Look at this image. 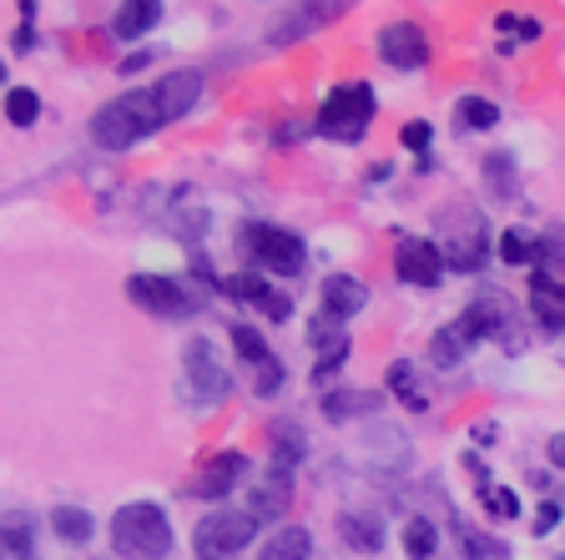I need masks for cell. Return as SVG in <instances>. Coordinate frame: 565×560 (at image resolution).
<instances>
[{
	"label": "cell",
	"mask_w": 565,
	"mask_h": 560,
	"mask_svg": "<svg viewBox=\"0 0 565 560\" xmlns=\"http://www.w3.org/2000/svg\"><path fill=\"white\" fill-rule=\"evenodd\" d=\"M162 121H167V112H162V102H157V92H127V96H117V102H106L92 117V137L102 141L106 152H127L131 141L152 137Z\"/></svg>",
	"instance_id": "cell-1"
},
{
	"label": "cell",
	"mask_w": 565,
	"mask_h": 560,
	"mask_svg": "<svg viewBox=\"0 0 565 560\" xmlns=\"http://www.w3.org/2000/svg\"><path fill=\"white\" fill-rule=\"evenodd\" d=\"M111 540H117L121 556H141V560H157L172 550V520H167L162 505L152 500H131L111 515Z\"/></svg>",
	"instance_id": "cell-2"
},
{
	"label": "cell",
	"mask_w": 565,
	"mask_h": 560,
	"mask_svg": "<svg viewBox=\"0 0 565 560\" xmlns=\"http://www.w3.org/2000/svg\"><path fill=\"white\" fill-rule=\"evenodd\" d=\"M374 121V92L364 82H343L323 96L318 106V131L323 137H339V141H359Z\"/></svg>",
	"instance_id": "cell-3"
},
{
	"label": "cell",
	"mask_w": 565,
	"mask_h": 560,
	"mask_svg": "<svg viewBox=\"0 0 565 560\" xmlns=\"http://www.w3.org/2000/svg\"><path fill=\"white\" fill-rule=\"evenodd\" d=\"M494 308H500V298H490V304H470L449 328H439L435 344H429V353H435L439 369H455V363L465 359V349H475L480 339L500 334V318L505 314H494Z\"/></svg>",
	"instance_id": "cell-4"
},
{
	"label": "cell",
	"mask_w": 565,
	"mask_h": 560,
	"mask_svg": "<svg viewBox=\"0 0 565 560\" xmlns=\"http://www.w3.org/2000/svg\"><path fill=\"white\" fill-rule=\"evenodd\" d=\"M253 536H258V520H253L247 510H217V515H202L198 520L192 546H198V560H227V556H237Z\"/></svg>",
	"instance_id": "cell-5"
},
{
	"label": "cell",
	"mask_w": 565,
	"mask_h": 560,
	"mask_svg": "<svg viewBox=\"0 0 565 560\" xmlns=\"http://www.w3.org/2000/svg\"><path fill=\"white\" fill-rule=\"evenodd\" d=\"M243 243L268 273H282V278L303 273V237L298 233H282V228H273V222H247Z\"/></svg>",
	"instance_id": "cell-6"
},
{
	"label": "cell",
	"mask_w": 565,
	"mask_h": 560,
	"mask_svg": "<svg viewBox=\"0 0 565 560\" xmlns=\"http://www.w3.org/2000/svg\"><path fill=\"white\" fill-rule=\"evenodd\" d=\"M379 56L394 71H419L424 61H429V35L414 21H388L384 31H379Z\"/></svg>",
	"instance_id": "cell-7"
},
{
	"label": "cell",
	"mask_w": 565,
	"mask_h": 560,
	"mask_svg": "<svg viewBox=\"0 0 565 560\" xmlns=\"http://www.w3.org/2000/svg\"><path fill=\"white\" fill-rule=\"evenodd\" d=\"M445 257H439L435 243H424V237H404L399 253H394V278L399 283H414V288H435L445 278Z\"/></svg>",
	"instance_id": "cell-8"
},
{
	"label": "cell",
	"mask_w": 565,
	"mask_h": 560,
	"mask_svg": "<svg viewBox=\"0 0 565 560\" xmlns=\"http://www.w3.org/2000/svg\"><path fill=\"white\" fill-rule=\"evenodd\" d=\"M127 293L137 298L147 314H162V318H188L192 314V298L182 288H177L172 278H157V273H137V278L127 283Z\"/></svg>",
	"instance_id": "cell-9"
},
{
	"label": "cell",
	"mask_w": 565,
	"mask_h": 560,
	"mask_svg": "<svg viewBox=\"0 0 565 560\" xmlns=\"http://www.w3.org/2000/svg\"><path fill=\"white\" fill-rule=\"evenodd\" d=\"M233 349L243 353V363H253V369H258V384H253V389L268 399L273 389L282 384V363L273 359V349L263 344V334L253 324H233Z\"/></svg>",
	"instance_id": "cell-10"
},
{
	"label": "cell",
	"mask_w": 565,
	"mask_h": 560,
	"mask_svg": "<svg viewBox=\"0 0 565 560\" xmlns=\"http://www.w3.org/2000/svg\"><path fill=\"white\" fill-rule=\"evenodd\" d=\"M530 314L551 334H565V278L555 273H530Z\"/></svg>",
	"instance_id": "cell-11"
},
{
	"label": "cell",
	"mask_w": 565,
	"mask_h": 560,
	"mask_svg": "<svg viewBox=\"0 0 565 560\" xmlns=\"http://www.w3.org/2000/svg\"><path fill=\"white\" fill-rule=\"evenodd\" d=\"M243 475H247V459L237 455V450H223V455H212L207 465H202V475H198L192 490H198L202 500H223L227 490H237V479Z\"/></svg>",
	"instance_id": "cell-12"
},
{
	"label": "cell",
	"mask_w": 565,
	"mask_h": 560,
	"mask_svg": "<svg viewBox=\"0 0 565 560\" xmlns=\"http://www.w3.org/2000/svg\"><path fill=\"white\" fill-rule=\"evenodd\" d=\"M288 500H294V479H288V469H268V475L253 485V500H247V515L253 520H278L282 510H288Z\"/></svg>",
	"instance_id": "cell-13"
},
{
	"label": "cell",
	"mask_w": 565,
	"mask_h": 560,
	"mask_svg": "<svg viewBox=\"0 0 565 560\" xmlns=\"http://www.w3.org/2000/svg\"><path fill=\"white\" fill-rule=\"evenodd\" d=\"M188 379H192V389L207 394V399H227V389H233V379H227V373L217 369V359H212L207 339L188 344Z\"/></svg>",
	"instance_id": "cell-14"
},
{
	"label": "cell",
	"mask_w": 565,
	"mask_h": 560,
	"mask_svg": "<svg viewBox=\"0 0 565 560\" xmlns=\"http://www.w3.org/2000/svg\"><path fill=\"white\" fill-rule=\"evenodd\" d=\"M152 92H157V102H162L167 117H182V112H192L198 96H202V71H167Z\"/></svg>",
	"instance_id": "cell-15"
},
{
	"label": "cell",
	"mask_w": 565,
	"mask_h": 560,
	"mask_svg": "<svg viewBox=\"0 0 565 560\" xmlns=\"http://www.w3.org/2000/svg\"><path fill=\"white\" fill-rule=\"evenodd\" d=\"M227 293H233V298H243V304H253V308H263L273 324H282V318L294 314V304H288L282 293H273L268 283L258 278V273H237V278L227 283Z\"/></svg>",
	"instance_id": "cell-16"
},
{
	"label": "cell",
	"mask_w": 565,
	"mask_h": 560,
	"mask_svg": "<svg viewBox=\"0 0 565 560\" xmlns=\"http://www.w3.org/2000/svg\"><path fill=\"white\" fill-rule=\"evenodd\" d=\"M343 6H303V11H288L278 15V25H273V46H288V41H298V35L308 31H323L329 21H339Z\"/></svg>",
	"instance_id": "cell-17"
},
{
	"label": "cell",
	"mask_w": 565,
	"mask_h": 560,
	"mask_svg": "<svg viewBox=\"0 0 565 560\" xmlns=\"http://www.w3.org/2000/svg\"><path fill=\"white\" fill-rule=\"evenodd\" d=\"M364 304H369V288H364V283H359V278H343V273H339V278L323 283V304H318V308H323V314H333L339 324H349L353 314H364Z\"/></svg>",
	"instance_id": "cell-18"
},
{
	"label": "cell",
	"mask_w": 565,
	"mask_h": 560,
	"mask_svg": "<svg viewBox=\"0 0 565 560\" xmlns=\"http://www.w3.org/2000/svg\"><path fill=\"white\" fill-rule=\"evenodd\" d=\"M339 536L349 540L353 550L374 556V550L384 546V520H379V515H369V510H349V515H339Z\"/></svg>",
	"instance_id": "cell-19"
},
{
	"label": "cell",
	"mask_w": 565,
	"mask_h": 560,
	"mask_svg": "<svg viewBox=\"0 0 565 560\" xmlns=\"http://www.w3.org/2000/svg\"><path fill=\"white\" fill-rule=\"evenodd\" d=\"M157 21H162V6H157V0H131V6H121V11L111 15V35H117V41H137V35H147Z\"/></svg>",
	"instance_id": "cell-20"
},
{
	"label": "cell",
	"mask_w": 565,
	"mask_h": 560,
	"mask_svg": "<svg viewBox=\"0 0 565 560\" xmlns=\"http://www.w3.org/2000/svg\"><path fill=\"white\" fill-rule=\"evenodd\" d=\"M480 177H484V192H494L500 202H510L520 192V187H515V157H510V152H490V157H484Z\"/></svg>",
	"instance_id": "cell-21"
},
{
	"label": "cell",
	"mask_w": 565,
	"mask_h": 560,
	"mask_svg": "<svg viewBox=\"0 0 565 560\" xmlns=\"http://www.w3.org/2000/svg\"><path fill=\"white\" fill-rule=\"evenodd\" d=\"M308 556H313V540H308V530L303 526H282L278 536L263 546L258 560H308Z\"/></svg>",
	"instance_id": "cell-22"
},
{
	"label": "cell",
	"mask_w": 565,
	"mask_h": 560,
	"mask_svg": "<svg viewBox=\"0 0 565 560\" xmlns=\"http://www.w3.org/2000/svg\"><path fill=\"white\" fill-rule=\"evenodd\" d=\"M384 404L379 394H359V389H339V394H323V414L329 420H349V414H374Z\"/></svg>",
	"instance_id": "cell-23"
},
{
	"label": "cell",
	"mask_w": 565,
	"mask_h": 560,
	"mask_svg": "<svg viewBox=\"0 0 565 560\" xmlns=\"http://www.w3.org/2000/svg\"><path fill=\"white\" fill-rule=\"evenodd\" d=\"M303 430L298 424H273V469H294L303 459Z\"/></svg>",
	"instance_id": "cell-24"
},
{
	"label": "cell",
	"mask_w": 565,
	"mask_h": 560,
	"mask_svg": "<svg viewBox=\"0 0 565 560\" xmlns=\"http://www.w3.org/2000/svg\"><path fill=\"white\" fill-rule=\"evenodd\" d=\"M51 530H56L66 546H86V540H92V515L76 510V505H61V510H51Z\"/></svg>",
	"instance_id": "cell-25"
},
{
	"label": "cell",
	"mask_w": 565,
	"mask_h": 560,
	"mask_svg": "<svg viewBox=\"0 0 565 560\" xmlns=\"http://www.w3.org/2000/svg\"><path fill=\"white\" fill-rule=\"evenodd\" d=\"M388 394H399L409 409L429 404V399H424V389H419V373H414L409 359H394V363H388Z\"/></svg>",
	"instance_id": "cell-26"
},
{
	"label": "cell",
	"mask_w": 565,
	"mask_h": 560,
	"mask_svg": "<svg viewBox=\"0 0 565 560\" xmlns=\"http://www.w3.org/2000/svg\"><path fill=\"white\" fill-rule=\"evenodd\" d=\"M435 546H439L435 520H429V515H414L409 526H404V556H409V560H429V556H435Z\"/></svg>",
	"instance_id": "cell-27"
},
{
	"label": "cell",
	"mask_w": 565,
	"mask_h": 560,
	"mask_svg": "<svg viewBox=\"0 0 565 560\" xmlns=\"http://www.w3.org/2000/svg\"><path fill=\"white\" fill-rule=\"evenodd\" d=\"M6 117H11L15 127H31V121L41 117V96H35L31 86H11V96H6Z\"/></svg>",
	"instance_id": "cell-28"
},
{
	"label": "cell",
	"mask_w": 565,
	"mask_h": 560,
	"mask_svg": "<svg viewBox=\"0 0 565 560\" xmlns=\"http://www.w3.org/2000/svg\"><path fill=\"white\" fill-rule=\"evenodd\" d=\"M480 505L494 515V520H515V515H520L515 490H500V485H480Z\"/></svg>",
	"instance_id": "cell-29"
},
{
	"label": "cell",
	"mask_w": 565,
	"mask_h": 560,
	"mask_svg": "<svg viewBox=\"0 0 565 560\" xmlns=\"http://www.w3.org/2000/svg\"><path fill=\"white\" fill-rule=\"evenodd\" d=\"M459 121H465V127H494L500 112H494V102H484V96H465V102H459Z\"/></svg>",
	"instance_id": "cell-30"
},
{
	"label": "cell",
	"mask_w": 565,
	"mask_h": 560,
	"mask_svg": "<svg viewBox=\"0 0 565 560\" xmlns=\"http://www.w3.org/2000/svg\"><path fill=\"white\" fill-rule=\"evenodd\" d=\"M530 253H535V243H530L520 228H510L505 237H500V257H505L510 268H520V263H530Z\"/></svg>",
	"instance_id": "cell-31"
},
{
	"label": "cell",
	"mask_w": 565,
	"mask_h": 560,
	"mask_svg": "<svg viewBox=\"0 0 565 560\" xmlns=\"http://www.w3.org/2000/svg\"><path fill=\"white\" fill-rule=\"evenodd\" d=\"M6 546H11V556H31V536H25L21 515H11V520H6Z\"/></svg>",
	"instance_id": "cell-32"
},
{
	"label": "cell",
	"mask_w": 565,
	"mask_h": 560,
	"mask_svg": "<svg viewBox=\"0 0 565 560\" xmlns=\"http://www.w3.org/2000/svg\"><path fill=\"white\" fill-rule=\"evenodd\" d=\"M429 141H435L429 121H409V127H404V147H409V152H429Z\"/></svg>",
	"instance_id": "cell-33"
},
{
	"label": "cell",
	"mask_w": 565,
	"mask_h": 560,
	"mask_svg": "<svg viewBox=\"0 0 565 560\" xmlns=\"http://www.w3.org/2000/svg\"><path fill=\"white\" fill-rule=\"evenodd\" d=\"M500 31H510L515 35V41H535V35H541V21H515V15H500Z\"/></svg>",
	"instance_id": "cell-34"
},
{
	"label": "cell",
	"mask_w": 565,
	"mask_h": 560,
	"mask_svg": "<svg viewBox=\"0 0 565 560\" xmlns=\"http://www.w3.org/2000/svg\"><path fill=\"white\" fill-rule=\"evenodd\" d=\"M561 526V505H541L535 510V536H545V530H555Z\"/></svg>",
	"instance_id": "cell-35"
},
{
	"label": "cell",
	"mask_w": 565,
	"mask_h": 560,
	"mask_svg": "<svg viewBox=\"0 0 565 560\" xmlns=\"http://www.w3.org/2000/svg\"><path fill=\"white\" fill-rule=\"evenodd\" d=\"M551 465L565 469V434H555V440H551Z\"/></svg>",
	"instance_id": "cell-36"
}]
</instances>
